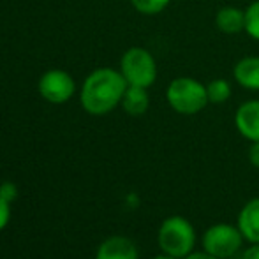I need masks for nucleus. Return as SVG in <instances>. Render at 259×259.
<instances>
[{"label": "nucleus", "mask_w": 259, "mask_h": 259, "mask_svg": "<svg viewBox=\"0 0 259 259\" xmlns=\"http://www.w3.org/2000/svg\"><path fill=\"white\" fill-rule=\"evenodd\" d=\"M129 83L125 81L122 72L115 69L103 67L94 71L83 83L81 104L90 115H106L116 104L122 103Z\"/></svg>", "instance_id": "f257e3e1"}, {"label": "nucleus", "mask_w": 259, "mask_h": 259, "mask_svg": "<svg viewBox=\"0 0 259 259\" xmlns=\"http://www.w3.org/2000/svg\"><path fill=\"white\" fill-rule=\"evenodd\" d=\"M157 242L162 252L184 259L192 252L196 245V231L192 224L182 215H171L164 219L159 228Z\"/></svg>", "instance_id": "f03ea898"}, {"label": "nucleus", "mask_w": 259, "mask_h": 259, "mask_svg": "<svg viewBox=\"0 0 259 259\" xmlns=\"http://www.w3.org/2000/svg\"><path fill=\"white\" fill-rule=\"evenodd\" d=\"M167 104L180 115H196L208 104L206 85L194 78H177L166 90Z\"/></svg>", "instance_id": "7ed1b4c3"}, {"label": "nucleus", "mask_w": 259, "mask_h": 259, "mask_svg": "<svg viewBox=\"0 0 259 259\" xmlns=\"http://www.w3.org/2000/svg\"><path fill=\"white\" fill-rule=\"evenodd\" d=\"M120 72L129 85L148 89L157 79L155 58L145 48H131L123 53L120 62Z\"/></svg>", "instance_id": "20e7f679"}, {"label": "nucleus", "mask_w": 259, "mask_h": 259, "mask_svg": "<svg viewBox=\"0 0 259 259\" xmlns=\"http://www.w3.org/2000/svg\"><path fill=\"white\" fill-rule=\"evenodd\" d=\"M243 235L240 233L238 226H229V224H213L211 228H208L203 236V249L208 254L226 259L235 256L240 250L243 242Z\"/></svg>", "instance_id": "39448f33"}, {"label": "nucleus", "mask_w": 259, "mask_h": 259, "mask_svg": "<svg viewBox=\"0 0 259 259\" xmlns=\"http://www.w3.org/2000/svg\"><path fill=\"white\" fill-rule=\"evenodd\" d=\"M74 79L71 74L60 69H52V71L45 72L42 78L39 79V92L48 103L62 104L67 103L74 94Z\"/></svg>", "instance_id": "423d86ee"}, {"label": "nucleus", "mask_w": 259, "mask_h": 259, "mask_svg": "<svg viewBox=\"0 0 259 259\" xmlns=\"http://www.w3.org/2000/svg\"><path fill=\"white\" fill-rule=\"evenodd\" d=\"M235 125L249 141H259V101H247L236 109Z\"/></svg>", "instance_id": "0eeeda50"}, {"label": "nucleus", "mask_w": 259, "mask_h": 259, "mask_svg": "<svg viewBox=\"0 0 259 259\" xmlns=\"http://www.w3.org/2000/svg\"><path fill=\"white\" fill-rule=\"evenodd\" d=\"M97 259H138V249L125 236H111L101 243Z\"/></svg>", "instance_id": "6e6552de"}, {"label": "nucleus", "mask_w": 259, "mask_h": 259, "mask_svg": "<svg viewBox=\"0 0 259 259\" xmlns=\"http://www.w3.org/2000/svg\"><path fill=\"white\" fill-rule=\"evenodd\" d=\"M238 229L250 243H259V198L250 199L238 213Z\"/></svg>", "instance_id": "1a4fd4ad"}, {"label": "nucleus", "mask_w": 259, "mask_h": 259, "mask_svg": "<svg viewBox=\"0 0 259 259\" xmlns=\"http://www.w3.org/2000/svg\"><path fill=\"white\" fill-rule=\"evenodd\" d=\"M215 25L222 34L235 35L245 30V11L238 9V7L226 6L219 9L215 14Z\"/></svg>", "instance_id": "9d476101"}, {"label": "nucleus", "mask_w": 259, "mask_h": 259, "mask_svg": "<svg viewBox=\"0 0 259 259\" xmlns=\"http://www.w3.org/2000/svg\"><path fill=\"white\" fill-rule=\"evenodd\" d=\"M236 83L247 90H259V57H245L233 69Z\"/></svg>", "instance_id": "9b49d317"}, {"label": "nucleus", "mask_w": 259, "mask_h": 259, "mask_svg": "<svg viewBox=\"0 0 259 259\" xmlns=\"http://www.w3.org/2000/svg\"><path fill=\"white\" fill-rule=\"evenodd\" d=\"M122 106H123V109H125L127 115H131V116L145 115L148 106H150V97H148L147 89L129 85L122 97Z\"/></svg>", "instance_id": "f8f14e48"}, {"label": "nucleus", "mask_w": 259, "mask_h": 259, "mask_svg": "<svg viewBox=\"0 0 259 259\" xmlns=\"http://www.w3.org/2000/svg\"><path fill=\"white\" fill-rule=\"evenodd\" d=\"M206 94H208V103L224 104L231 97V85H229V81H226L222 78L211 79L206 85Z\"/></svg>", "instance_id": "ddd939ff"}, {"label": "nucleus", "mask_w": 259, "mask_h": 259, "mask_svg": "<svg viewBox=\"0 0 259 259\" xmlns=\"http://www.w3.org/2000/svg\"><path fill=\"white\" fill-rule=\"evenodd\" d=\"M245 32L259 41V0H254L245 9Z\"/></svg>", "instance_id": "4468645a"}, {"label": "nucleus", "mask_w": 259, "mask_h": 259, "mask_svg": "<svg viewBox=\"0 0 259 259\" xmlns=\"http://www.w3.org/2000/svg\"><path fill=\"white\" fill-rule=\"evenodd\" d=\"M134 9L141 14H159L169 6L171 0H131Z\"/></svg>", "instance_id": "2eb2a0df"}, {"label": "nucleus", "mask_w": 259, "mask_h": 259, "mask_svg": "<svg viewBox=\"0 0 259 259\" xmlns=\"http://www.w3.org/2000/svg\"><path fill=\"white\" fill-rule=\"evenodd\" d=\"M0 198L6 199L7 203L14 201L18 198V187L14 184H11V182H4L0 185Z\"/></svg>", "instance_id": "dca6fc26"}, {"label": "nucleus", "mask_w": 259, "mask_h": 259, "mask_svg": "<svg viewBox=\"0 0 259 259\" xmlns=\"http://www.w3.org/2000/svg\"><path fill=\"white\" fill-rule=\"evenodd\" d=\"M9 215H11V208H9V203L6 199L0 198V231L7 226L9 222Z\"/></svg>", "instance_id": "f3484780"}, {"label": "nucleus", "mask_w": 259, "mask_h": 259, "mask_svg": "<svg viewBox=\"0 0 259 259\" xmlns=\"http://www.w3.org/2000/svg\"><path fill=\"white\" fill-rule=\"evenodd\" d=\"M249 160L254 167H259V141H252V145H250Z\"/></svg>", "instance_id": "a211bd4d"}, {"label": "nucleus", "mask_w": 259, "mask_h": 259, "mask_svg": "<svg viewBox=\"0 0 259 259\" xmlns=\"http://www.w3.org/2000/svg\"><path fill=\"white\" fill-rule=\"evenodd\" d=\"M243 259H259V243H252V245L243 252Z\"/></svg>", "instance_id": "6ab92c4d"}, {"label": "nucleus", "mask_w": 259, "mask_h": 259, "mask_svg": "<svg viewBox=\"0 0 259 259\" xmlns=\"http://www.w3.org/2000/svg\"><path fill=\"white\" fill-rule=\"evenodd\" d=\"M184 259H219V257L211 256V254H208L206 250H203V252H191L189 256H185Z\"/></svg>", "instance_id": "aec40b11"}, {"label": "nucleus", "mask_w": 259, "mask_h": 259, "mask_svg": "<svg viewBox=\"0 0 259 259\" xmlns=\"http://www.w3.org/2000/svg\"><path fill=\"white\" fill-rule=\"evenodd\" d=\"M152 259H178V257H175V256H169V254L162 252V254H160V256H155V257H152Z\"/></svg>", "instance_id": "412c9836"}]
</instances>
